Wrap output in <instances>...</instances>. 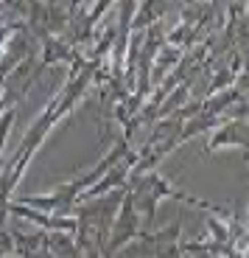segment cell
Returning <instances> with one entry per match:
<instances>
[{"instance_id":"10","label":"cell","mask_w":249,"mask_h":258,"mask_svg":"<svg viewBox=\"0 0 249 258\" xmlns=\"http://www.w3.org/2000/svg\"><path fill=\"white\" fill-rule=\"evenodd\" d=\"M0 258H3V252H0Z\"/></svg>"},{"instance_id":"2","label":"cell","mask_w":249,"mask_h":258,"mask_svg":"<svg viewBox=\"0 0 249 258\" xmlns=\"http://www.w3.org/2000/svg\"><path fill=\"white\" fill-rule=\"evenodd\" d=\"M179 236H182L179 222H171L157 233L140 230L137 239L123 247V258H185L179 250Z\"/></svg>"},{"instance_id":"9","label":"cell","mask_w":249,"mask_h":258,"mask_svg":"<svg viewBox=\"0 0 249 258\" xmlns=\"http://www.w3.org/2000/svg\"><path fill=\"white\" fill-rule=\"evenodd\" d=\"M3 110H9L6 107V82H0V115H3Z\"/></svg>"},{"instance_id":"6","label":"cell","mask_w":249,"mask_h":258,"mask_svg":"<svg viewBox=\"0 0 249 258\" xmlns=\"http://www.w3.org/2000/svg\"><path fill=\"white\" fill-rule=\"evenodd\" d=\"M221 121H227V118H224V115H213V112H196V115L185 118L179 141L185 143V141H191V138H196V135H210Z\"/></svg>"},{"instance_id":"7","label":"cell","mask_w":249,"mask_h":258,"mask_svg":"<svg viewBox=\"0 0 249 258\" xmlns=\"http://www.w3.org/2000/svg\"><path fill=\"white\" fill-rule=\"evenodd\" d=\"M73 59H76V53H73L70 45H64L56 37H45V51L39 56V68H48V64L56 62H73Z\"/></svg>"},{"instance_id":"3","label":"cell","mask_w":249,"mask_h":258,"mask_svg":"<svg viewBox=\"0 0 249 258\" xmlns=\"http://www.w3.org/2000/svg\"><path fill=\"white\" fill-rule=\"evenodd\" d=\"M143 230V222L134 211V202L129 197V191H123L121 197V205H118V213L112 219V227H109V239H107V247H104V258H112V252L123 250L129 241L137 239V233Z\"/></svg>"},{"instance_id":"1","label":"cell","mask_w":249,"mask_h":258,"mask_svg":"<svg viewBox=\"0 0 249 258\" xmlns=\"http://www.w3.org/2000/svg\"><path fill=\"white\" fill-rule=\"evenodd\" d=\"M129 197L134 202V211L143 222V230L154 222V213H157V205L162 200H179V202H188V205H196V197L174 188L165 177H160L157 171H143V174H132L129 177V185H126Z\"/></svg>"},{"instance_id":"4","label":"cell","mask_w":249,"mask_h":258,"mask_svg":"<svg viewBox=\"0 0 249 258\" xmlns=\"http://www.w3.org/2000/svg\"><path fill=\"white\" fill-rule=\"evenodd\" d=\"M246 149L249 152V123L246 118H227L210 132L207 141V155H216L218 149Z\"/></svg>"},{"instance_id":"5","label":"cell","mask_w":249,"mask_h":258,"mask_svg":"<svg viewBox=\"0 0 249 258\" xmlns=\"http://www.w3.org/2000/svg\"><path fill=\"white\" fill-rule=\"evenodd\" d=\"M45 247L53 252V258H84L76 233L67 230H45Z\"/></svg>"},{"instance_id":"8","label":"cell","mask_w":249,"mask_h":258,"mask_svg":"<svg viewBox=\"0 0 249 258\" xmlns=\"http://www.w3.org/2000/svg\"><path fill=\"white\" fill-rule=\"evenodd\" d=\"M205 225H207V233H210V241H218V244H221V241H230V225H227L224 219L207 213Z\"/></svg>"}]
</instances>
